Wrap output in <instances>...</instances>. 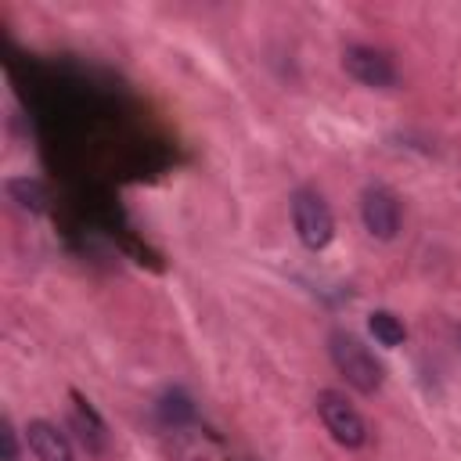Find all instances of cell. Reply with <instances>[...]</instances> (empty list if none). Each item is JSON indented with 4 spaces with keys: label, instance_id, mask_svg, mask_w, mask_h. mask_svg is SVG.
Returning <instances> with one entry per match:
<instances>
[{
    "label": "cell",
    "instance_id": "cell-6",
    "mask_svg": "<svg viewBox=\"0 0 461 461\" xmlns=\"http://www.w3.org/2000/svg\"><path fill=\"white\" fill-rule=\"evenodd\" d=\"M25 443H29L36 461H76V450H72L68 436L54 421H43V418L29 421L25 425Z\"/></svg>",
    "mask_w": 461,
    "mask_h": 461
},
{
    "label": "cell",
    "instance_id": "cell-9",
    "mask_svg": "<svg viewBox=\"0 0 461 461\" xmlns=\"http://www.w3.org/2000/svg\"><path fill=\"white\" fill-rule=\"evenodd\" d=\"M367 328H371V335L385 346V349H396L400 342H403V321L396 317V313H389V310H375L371 317H367Z\"/></svg>",
    "mask_w": 461,
    "mask_h": 461
},
{
    "label": "cell",
    "instance_id": "cell-4",
    "mask_svg": "<svg viewBox=\"0 0 461 461\" xmlns=\"http://www.w3.org/2000/svg\"><path fill=\"white\" fill-rule=\"evenodd\" d=\"M360 220H364L371 238L393 241L396 230H400V202H396V194L389 187H382V184L367 187L360 194Z\"/></svg>",
    "mask_w": 461,
    "mask_h": 461
},
{
    "label": "cell",
    "instance_id": "cell-10",
    "mask_svg": "<svg viewBox=\"0 0 461 461\" xmlns=\"http://www.w3.org/2000/svg\"><path fill=\"white\" fill-rule=\"evenodd\" d=\"M158 414H162V421H169V425H184V421L194 418V403H191L180 389H169V393H162V400H158Z\"/></svg>",
    "mask_w": 461,
    "mask_h": 461
},
{
    "label": "cell",
    "instance_id": "cell-3",
    "mask_svg": "<svg viewBox=\"0 0 461 461\" xmlns=\"http://www.w3.org/2000/svg\"><path fill=\"white\" fill-rule=\"evenodd\" d=\"M292 223L306 249H324L335 238V216H331L328 202L310 187H299L292 194Z\"/></svg>",
    "mask_w": 461,
    "mask_h": 461
},
{
    "label": "cell",
    "instance_id": "cell-11",
    "mask_svg": "<svg viewBox=\"0 0 461 461\" xmlns=\"http://www.w3.org/2000/svg\"><path fill=\"white\" fill-rule=\"evenodd\" d=\"M0 439H4V461H18V443H14V429H11V421H4Z\"/></svg>",
    "mask_w": 461,
    "mask_h": 461
},
{
    "label": "cell",
    "instance_id": "cell-7",
    "mask_svg": "<svg viewBox=\"0 0 461 461\" xmlns=\"http://www.w3.org/2000/svg\"><path fill=\"white\" fill-rule=\"evenodd\" d=\"M4 191H7V198L22 209V212H32V216H40L43 209H47V191H43V184L40 180H29V176H11L7 184H4Z\"/></svg>",
    "mask_w": 461,
    "mask_h": 461
},
{
    "label": "cell",
    "instance_id": "cell-5",
    "mask_svg": "<svg viewBox=\"0 0 461 461\" xmlns=\"http://www.w3.org/2000/svg\"><path fill=\"white\" fill-rule=\"evenodd\" d=\"M342 68H346L357 83L375 86V90H389V86L396 83V68H393V61H389L382 50L364 47V43H353V47L342 50Z\"/></svg>",
    "mask_w": 461,
    "mask_h": 461
},
{
    "label": "cell",
    "instance_id": "cell-1",
    "mask_svg": "<svg viewBox=\"0 0 461 461\" xmlns=\"http://www.w3.org/2000/svg\"><path fill=\"white\" fill-rule=\"evenodd\" d=\"M328 353H331V364L339 367V375L364 396L378 393L382 389V364L375 360V353L349 331H331L328 339Z\"/></svg>",
    "mask_w": 461,
    "mask_h": 461
},
{
    "label": "cell",
    "instance_id": "cell-8",
    "mask_svg": "<svg viewBox=\"0 0 461 461\" xmlns=\"http://www.w3.org/2000/svg\"><path fill=\"white\" fill-rule=\"evenodd\" d=\"M72 400H76V429H79V439L90 447V450H101L104 447V425H101V418L86 407V400L79 396V393H72Z\"/></svg>",
    "mask_w": 461,
    "mask_h": 461
},
{
    "label": "cell",
    "instance_id": "cell-2",
    "mask_svg": "<svg viewBox=\"0 0 461 461\" xmlns=\"http://www.w3.org/2000/svg\"><path fill=\"white\" fill-rule=\"evenodd\" d=\"M317 414L324 421V429L331 432V439L346 450H357L367 443V421L360 418V411L335 389L317 393Z\"/></svg>",
    "mask_w": 461,
    "mask_h": 461
}]
</instances>
